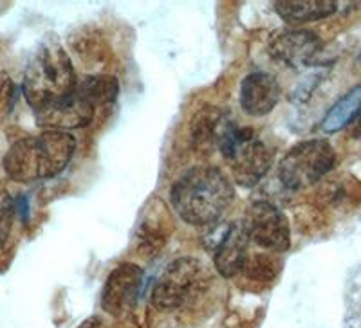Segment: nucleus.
Masks as SVG:
<instances>
[{
  "label": "nucleus",
  "mask_w": 361,
  "mask_h": 328,
  "mask_svg": "<svg viewBox=\"0 0 361 328\" xmlns=\"http://www.w3.org/2000/svg\"><path fill=\"white\" fill-rule=\"evenodd\" d=\"M170 215L164 208V202L154 198L145 208L137 229H135V249L143 256L152 258L164 247L170 236Z\"/></svg>",
  "instance_id": "10"
},
{
  "label": "nucleus",
  "mask_w": 361,
  "mask_h": 328,
  "mask_svg": "<svg viewBox=\"0 0 361 328\" xmlns=\"http://www.w3.org/2000/svg\"><path fill=\"white\" fill-rule=\"evenodd\" d=\"M250 233L246 222H237L226 227L215 249V269L224 278H235L243 272L244 263L250 256Z\"/></svg>",
  "instance_id": "11"
},
{
  "label": "nucleus",
  "mask_w": 361,
  "mask_h": 328,
  "mask_svg": "<svg viewBox=\"0 0 361 328\" xmlns=\"http://www.w3.org/2000/svg\"><path fill=\"white\" fill-rule=\"evenodd\" d=\"M76 150L71 132L44 130L15 141L4 156V170L17 182L53 179L69 166Z\"/></svg>",
  "instance_id": "2"
},
{
  "label": "nucleus",
  "mask_w": 361,
  "mask_h": 328,
  "mask_svg": "<svg viewBox=\"0 0 361 328\" xmlns=\"http://www.w3.org/2000/svg\"><path fill=\"white\" fill-rule=\"evenodd\" d=\"M143 282V271L135 263H123L109 275L103 287L102 307L111 316L119 317L134 305L135 294Z\"/></svg>",
  "instance_id": "9"
},
{
  "label": "nucleus",
  "mask_w": 361,
  "mask_h": 328,
  "mask_svg": "<svg viewBox=\"0 0 361 328\" xmlns=\"http://www.w3.org/2000/svg\"><path fill=\"white\" fill-rule=\"evenodd\" d=\"M235 189L230 179L214 166H197L172 186L170 201L180 218L192 226H212L230 210Z\"/></svg>",
  "instance_id": "1"
},
{
  "label": "nucleus",
  "mask_w": 361,
  "mask_h": 328,
  "mask_svg": "<svg viewBox=\"0 0 361 328\" xmlns=\"http://www.w3.org/2000/svg\"><path fill=\"white\" fill-rule=\"evenodd\" d=\"M279 80L269 72H251L240 85V107L247 115H266L279 105Z\"/></svg>",
  "instance_id": "12"
},
{
  "label": "nucleus",
  "mask_w": 361,
  "mask_h": 328,
  "mask_svg": "<svg viewBox=\"0 0 361 328\" xmlns=\"http://www.w3.org/2000/svg\"><path fill=\"white\" fill-rule=\"evenodd\" d=\"M76 89L78 80L69 54L58 42H44L24 72L22 91L29 107L33 112L45 111L73 96Z\"/></svg>",
  "instance_id": "3"
},
{
  "label": "nucleus",
  "mask_w": 361,
  "mask_h": 328,
  "mask_svg": "<svg viewBox=\"0 0 361 328\" xmlns=\"http://www.w3.org/2000/svg\"><path fill=\"white\" fill-rule=\"evenodd\" d=\"M349 134L350 137H354V139L361 141V105L360 108H357L356 114H354L353 121L349 123Z\"/></svg>",
  "instance_id": "19"
},
{
  "label": "nucleus",
  "mask_w": 361,
  "mask_h": 328,
  "mask_svg": "<svg viewBox=\"0 0 361 328\" xmlns=\"http://www.w3.org/2000/svg\"><path fill=\"white\" fill-rule=\"evenodd\" d=\"M209 275L201 260L185 256L177 258L163 271L152 292L157 310L172 312L195 301L206 289Z\"/></svg>",
  "instance_id": "5"
},
{
  "label": "nucleus",
  "mask_w": 361,
  "mask_h": 328,
  "mask_svg": "<svg viewBox=\"0 0 361 328\" xmlns=\"http://www.w3.org/2000/svg\"><path fill=\"white\" fill-rule=\"evenodd\" d=\"M361 105V87H354L345 96H341L336 103H334L331 111L325 114L324 121H322V130L325 134H336L343 127L353 121L354 114L357 112Z\"/></svg>",
  "instance_id": "15"
},
{
  "label": "nucleus",
  "mask_w": 361,
  "mask_h": 328,
  "mask_svg": "<svg viewBox=\"0 0 361 328\" xmlns=\"http://www.w3.org/2000/svg\"><path fill=\"white\" fill-rule=\"evenodd\" d=\"M13 92V85L4 74H0V101H6L8 99V94Z\"/></svg>",
  "instance_id": "20"
},
{
  "label": "nucleus",
  "mask_w": 361,
  "mask_h": 328,
  "mask_svg": "<svg viewBox=\"0 0 361 328\" xmlns=\"http://www.w3.org/2000/svg\"><path fill=\"white\" fill-rule=\"evenodd\" d=\"M78 87L83 91V94L92 101L96 108L105 107L116 101V96L119 92L118 80L107 76V74H94V76H87Z\"/></svg>",
  "instance_id": "16"
},
{
  "label": "nucleus",
  "mask_w": 361,
  "mask_h": 328,
  "mask_svg": "<svg viewBox=\"0 0 361 328\" xmlns=\"http://www.w3.org/2000/svg\"><path fill=\"white\" fill-rule=\"evenodd\" d=\"M280 267L282 263H280L276 253H269V251L250 253L246 263H244L243 275L253 282H273L279 276Z\"/></svg>",
  "instance_id": "17"
},
{
  "label": "nucleus",
  "mask_w": 361,
  "mask_h": 328,
  "mask_svg": "<svg viewBox=\"0 0 361 328\" xmlns=\"http://www.w3.org/2000/svg\"><path fill=\"white\" fill-rule=\"evenodd\" d=\"M338 4L331 0H282L276 2L275 11L286 22H312L331 17Z\"/></svg>",
  "instance_id": "14"
},
{
  "label": "nucleus",
  "mask_w": 361,
  "mask_h": 328,
  "mask_svg": "<svg viewBox=\"0 0 361 328\" xmlns=\"http://www.w3.org/2000/svg\"><path fill=\"white\" fill-rule=\"evenodd\" d=\"M336 164L333 146L324 139H311L296 144L280 160V182L288 189L298 191L322 181Z\"/></svg>",
  "instance_id": "6"
},
{
  "label": "nucleus",
  "mask_w": 361,
  "mask_h": 328,
  "mask_svg": "<svg viewBox=\"0 0 361 328\" xmlns=\"http://www.w3.org/2000/svg\"><path fill=\"white\" fill-rule=\"evenodd\" d=\"M94 112L96 107L92 101L78 87L73 96L45 111L35 112V115H37V123L45 130L71 132L87 127L94 118Z\"/></svg>",
  "instance_id": "8"
},
{
  "label": "nucleus",
  "mask_w": 361,
  "mask_h": 328,
  "mask_svg": "<svg viewBox=\"0 0 361 328\" xmlns=\"http://www.w3.org/2000/svg\"><path fill=\"white\" fill-rule=\"evenodd\" d=\"M217 148L230 163L235 182L244 188L259 184L273 164V150L251 128H238L222 119Z\"/></svg>",
  "instance_id": "4"
},
{
  "label": "nucleus",
  "mask_w": 361,
  "mask_h": 328,
  "mask_svg": "<svg viewBox=\"0 0 361 328\" xmlns=\"http://www.w3.org/2000/svg\"><path fill=\"white\" fill-rule=\"evenodd\" d=\"M322 49V40L311 31H288L271 44V54L282 63L298 67L307 65L309 60Z\"/></svg>",
  "instance_id": "13"
},
{
  "label": "nucleus",
  "mask_w": 361,
  "mask_h": 328,
  "mask_svg": "<svg viewBox=\"0 0 361 328\" xmlns=\"http://www.w3.org/2000/svg\"><path fill=\"white\" fill-rule=\"evenodd\" d=\"M246 227L251 242L269 253H286L291 247V227L280 208L267 201L253 202L247 210Z\"/></svg>",
  "instance_id": "7"
},
{
  "label": "nucleus",
  "mask_w": 361,
  "mask_h": 328,
  "mask_svg": "<svg viewBox=\"0 0 361 328\" xmlns=\"http://www.w3.org/2000/svg\"><path fill=\"white\" fill-rule=\"evenodd\" d=\"M17 213V204L8 193H0V249H4L13 229V220Z\"/></svg>",
  "instance_id": "18"
}]
</instances>
